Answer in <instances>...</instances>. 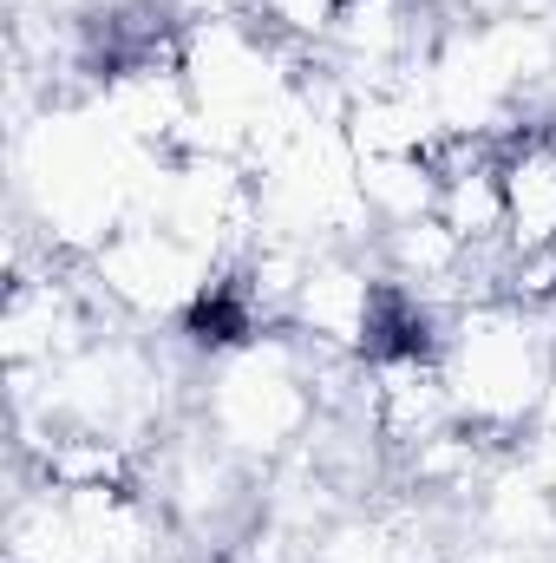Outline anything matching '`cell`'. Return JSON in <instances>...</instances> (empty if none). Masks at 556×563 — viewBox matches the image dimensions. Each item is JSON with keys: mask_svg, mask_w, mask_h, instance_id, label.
<instances>
[{"mask_svg": "<svg viewBox=\"0 0 556 563\" xmlns=\"http://www.w3.org/2000/svg\"><path fill=\"white\" fill-rule=\"evenodd\" d=\"M498 197L511 282L556 269V119H531L498 144Z\"/></svg>", "mask_w": 556, "mask_h": 563, "instance_id": "1", "label": "cell"}, {"mask_svg": "<svg viewBox=\"0 0 556 563\" xmlns=\"http://www.w3.org/2000/svg\"><path fill=\"white\" fill-rule=\"evenodd\" d=\"M471 334V328H465ZM458 380L452 387H465L458 400L465 407H478V413H518V407H531V394H537V354H531V341H524V328L518 321H498V314H478V334L471 341H458Z\"/></svg>", "mask_w": 556, "mask_h": 563, "instance_id": "2", "label": "cell"}]
</instances>
